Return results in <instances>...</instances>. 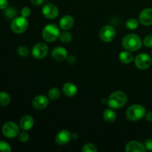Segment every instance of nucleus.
Instances as JSON below:
<instances>
[{
    "mask_svg": "<svg viewBox=\"0 0 152 152\" xmlns=\"http://www.w3.org/2000/svg\"><path fill=\"white\" fill-rule=\"evenodd\" d=\"M127 102V95L121 91H116L110 94L107 99V104L109 108L119 109L124 106Z\"/></svg>",
    "mask_w": 152,
    "mask_h": 152,
    "instance_id": "1",
    "label": "nucleus"
},
{
    "mask_svg": "<svg viewBox=\"0 0 152 152\" xmlns=\"http://www.w3.org/2000/svg\"><path fill=\"white\" fill-rule=\"evenodd\" d=\"M142 40L137 34H131L125 36L122 40V45L126 50L129 51H136L142 47Z\"/></svg>",
    "mask_w": 152,
    "mask_h": 152,
    "instance_id": "2",
    "label": "nucleus"
},
{
    "mask_svg": "<svg viewBox=\"0 0 152 152\" xmlns=\"http://www.w3.org/2000/svg\"><path fill=\"white\" fill-rule=\"evenodd\" d=\"M42 37L45 41L48 42H53L56 41L60 35L59 27L55 24H48L42 30Z\"/></svg>",
    "mask_w": 152,
    "mask_h": 152,
    "instance_id": "3",
    "label": "nucleus"
},
{
    "mask_svg": "<svg viewBox=\"0 0 152 152\" xmlns=\"http://www.w3.org/2000/svg\"><path fill=\"white\" fill-rule=\"evenodd\" d=\"M146 110L142 105L134 104L129 107L126 111V117L131 121H138L145 117Z\"/></svg>",
    "mask_w": 152,
    "mask_h": 152,
    "instance_id": "4",
    "label": "nucleus"
},
{
    "mask_svg": "<svg viewBox=\"0 0 152 152\" xmlns=\"http://www.w3.org/2000/svg\"><path fill=\"white\" fill-rule=\"evenodd\" d=\"M28 21L27 18L23 16H18L13 19L10 24V28L15 34H22L25 32L28 28Z\"/></svg>",
    "mask_w": 152,
    "mask_h": 152,
    "instance_id": "5",
    "label": "nucleus"
},
{
    "mask_svg": "<svg viewBox=\"0 0 152 152\" xmlns=\"http://www.w3.org/2000/svg\"><path fill=\"white\" fill-rule=\"evenodd\" d=\"M1 132L7 138L16 137L19 134V127L13 122H7L3 125Z\"/></svg>",
    "mask_w": 152,
    "mask_h": 152,
    "instance_id": "6",
    "label": "nucleus"
},
{
    "mask_svg": "<svg viewBox=\"0 0 152 152\" xmlns=\"http://www.w3.org/2000/svg\"><path fill=\"white\" fill-rule=\"evenodd\" d=\"M99 36L100 39L104 42H110L115 38L116 31L111 25H105L99 30Z\"/></svg>",
    "mask_w": 152,
    "mask_h": 152,
    "instance_id": "7",
    "label": "nucleus"
},
{
    "mask_svg": "<svg viewBox=\"0 0 152 152\" xmlns=\"http://www.w3.org/2000/svg\"><path fill=\"white\" fill-rule=\"evenodd\" d=\"M134 64L137 68L140 70H146L150 68L152 63L151 56L147 53H140L135 57Z\"/></svg>",
    "mask_w": 152,
    "mask_h": 152,
    "instance_id": "8",
    "label": "nucleus"
},
{
    "mask_svg": "<svg viewBox=\"0 0 152 152\" xmlns=\"http://www.w3.org/2000/svg\"><path fill=\"white\" fill-rule=\"evenodd\" d=\"M48 51L49 48L45 43L39 42L33 47L32 50H31V53H32L33 56L34 58L41 59H44L47 56V54L48 53Z\"/></svg>",
    "mask_w": 152,
    "mask_h": 152,
    "instance_id": "9",
    "label": "nucleus"
},
{
    "mask_svg": "<svg viewBox=\"0 0 152 152\" xmlns=\"http://www.w3.org/2000/svg\"><path fill=\"white\" fill-rule=\"evenodd\" d=\"M42 14L45 17L49 19H53L57 17L59 14V9L57 6L52 3H47L42 7Z\"/></svg>",
    "mask_w": 152,
    "mask_h": 152,
    "instance_id": "10",
    "label": "nucleus"
},
{
    "mask_svg": "<svg viewBox=\"0 0 152 152\" xmlns=\"http://www.w3.org/2000/svg\"><path fill=\"white\" fill-rule=\"evenodd\" d=\"M49 104V98L45 95H37L34 98L32 105L35 109L43 110L48 107Z\"/></svg>",
    "mask_w": 152,
    "mask_h": 152,
    "instance_id": "11",
    "label": "nucleus"
},
{
    "mask_svg": "<svg viewBox=\"0 0 152 152\" xmlns=\"http://www.w3.org/2000/svg\"><path fill=\"white\" fill-rule=\"evenodd\" d=\"M72 139V134L68 130H61L56 135V142L59 145H64L70 142Z\"/></svg>",
    "mask_w": 152,
    "mask_h": 152,
    "instance_id": "12",
    "label": "nucleus"
},
{
    "mask_svg": "<svg viewBox=\"0 0 152 152\" xmlns=\"http://www.w3.org/2000/svg\"><path fill=\"white\" fill-rule=\"evenodd\" d=\"M51 57L57 62H62L68 57V51L63 47H56L51 51Z\"/></svg>",
    "mask_w": 152,
    "mask_h": 152,
    "instance_id": "13",
    "label": "nucleus"
},
{
    "mask_svg": "<svg viewBox=\"0 0 152 152\" xmlns=\"http://www.w3.org/2000/svg\"><path fill=\"white\" fill-rule=\"evenodd\" d=\"M139 21L141 24L145 26L152 25V8L148 7L140 12Z\"/></svg>",
    "mask_w": 152,
    "mask_h": 152,
    "instance_id": "14",
    "label": "nucleus"
},
{
    "mask_svg": "<svg viewBox=\"0 0 152 152\" xmlns=\"http://www.w3.org/2000/svg\"><path fill=\"white\" fill-rule=\"evenodd\" d=\"M34 125V120L31 115H24L19 120V127L23 131H29Z\"/></svg>",
    "mask_w": 152,
    "mask_h": 152,
    "instance_id": "15",
    "label": "nucleus"
},
{
    "mask_svg": "<svg viewBox=\"0 0 152 152\" xmlns=\"http://www.w3.org/2000/svg\"><path fill=\"white\" fill-rule=\"evenodd\" d=\"M74 25V19L70 15H65L59 20V28L63 31L71 29Z\"/></svg>",
    "mask_w": 152,
    "mask_h": 152,
    "instance_id": "16",
    "label": "nucleus"
},
{
    "mask_svg": "<svg viewBox=\"0 0 152 152\" xmlns=\"http://www.w3.org/2000/svg\"><path fill=\"white\" fill-rule=\"evenodd\" d=\"M145 146L140 142L136 140L130 141L126 146V151L127 152H145Z\"/></svg>",
    "mask_w": 152,
    "mask_h": 152,
    "instance_id": "17",
    "label": "nucleus"
},
{
    "mask_svg": "<svg viewBox=\"0 0 152 152\" xmlns=\"http://www.w3.org/2000/svg\"><path fill=\"white\" fill-rule=\"evenodd\" d=\"M62 91L64 94L66 95L67 96H74L77 94L78 89H77V86L72 83H66L63 85L62 87Z\"/></svg>",
    "mask_w": 152,
    "mask_h": 152,
    "instance_id": "18",
    "label": "nucleus"
},
{
    "mask_svg": "<svg viewBox=\"0 0 152 152\" xmlns=\"http://www.w3.org/2000/svg\"><path fill=\"white\" fill-rule=\"evenodd\" d=\"M120 61L123 64H129L134 60V56L131 51L126 50L125 51H122L119 54Z\"/></svg>",
    "mask_w": 152,
    "mask_h": 152,
    "instance_id": "19",
    "label": "nucleus"
},
{
    "mask_svg": "<svg viewBox=\"0 0 152 152\" xmlns=\"http://www.w3.org/2000/svg\"><path fill=\"white\" fill-rule=\"evenodd\" d=\"M103 118L108 123H114L117 120V114L113 108H106L103 112Z\"/></svg>",
    "mask_w": 152,
    "mask_h": 152,
    "instance_id": "20",
    "label": "nucleus"
},
{
    "mask_svg": "<svg viewBox=\"0 0 152 152\" xmlns=\"http://www.w3.org/2000/svg\"><path fill=\"white\" fill-rule=\"evenodd\" d=\"M10 96L9 94L6 91L0 92V105L7 106L10 104Z\"/></svg>",
    "mask_w": 152,
    "mask_h": 152,
    "instance_id": "21",
    "label": "nucleus"
},
{
    "mask_svg": "<svg viewBox=\"0 0 152 152\" xmlns=\"http://www.w3.org/2000/svg\"><path fill=\"white\" fill-rule=\"evenodd\" d=\"M59 96H60V91L56 88H52L49 90L48 93V97L52 101L57 100Z\"/></svg>",
    "mask_w": 152,
    "mask_h": 152,
    "instance_id": "22",
    "label": "nucleus"
},
{
    "mask_svg": "<svg viewBox=\"0 0 152 152\" xmlns=\"http://www.w3.org/2000/svg\"><path fill=\"white\" fill-rule=\"evenodd\" d=\"M4 16L8 19H13L17 16V11L14 7H7L4 9Z\"/></svg>",
    "mask_w": 152,
    "mask_h": 152,
    "instance_id": "23",
    "label": "nucleus"
},
{
    "mask_svg": "<svg viewBox=\"0 0 152 152\" xmlns=\"http://www.w3.org/2000/svg\"><path fill=\"white\" fill-rule=\"evenodd\" d=\"M139 22L137 19L131 18L129 19L126 22V27L129 30H135L139 27Z\"/></svg>",
    "mask_w": 152,
    "mask_h": 152,
    "instance_id": "24",
    "label": "nucleus"
},
{
    "mask_svg": "<svg viewBox=\"0 0 152 152\" xmlns=\"http://www.w3.org/2000/svg\"><path fill=\"white\" fill-rule=\"evenodd\" d=\"M59 38L62 42L69 43L72 40V35L68 31H64L63 32L60 33V35H59Z\"/></svg>",
    "mask_w": 152,
    "mask_h": 152,
    "instance_id": "25",
    "label": "nucleus"
},
{
    "mask_svg": "<svg viewBox=\"0 0 152 152\" xmlns=\"http://www.w3.org/2000/svg\"><path fill=\"white\" fill-rule=\"evenodd\" d=\"M17 53L22 57H27L29 55V50L25 45H19L17 48Z\"/></svg>",
    "mask_w": 152,
    "mask_h": 152,
    "instance_id": "26",
    "label": "nucleus"
},
{
    "mask_svg": "<svg viewBox=\"0 0 152 152\" xmlns=\"http://www.w3.org/2000/svg\"><path fill=\"white\" fill-rule=\"evenodd\" d=\"M82 151L83 152H96L97 148L95 146V145L92 143H86V145H83L82 148Z\"/></svg>",
    "mask_w": 152,
    "mask_h": 152,
    "instance_id": "27",
    "label": "nucleus"
},
{
    "mask_svg": "<svg viewBox=\"0 0 152 152\" xmlns=\"http://www.w3.org/2000/svg\"><path fill=\"white\" fill-rule=\"evenodd\" d=\"M11 151V147L5 141L0 140V152H10Z\"/></svg>",
    "mask_w": 152,
    "mask_h": 152,
    "instance_id": "28",
    "label": "nucleus"
},
{
    "mask_svg": "<svg viewBox=\"0 0 152 152\" xmlns=\"http://www.w3.org/2000/svg\"><path fill=\"white\" fill-rule=\"evenodd\" d=\"M29 134L26 132H22V133H19V140L20 142H26L29 140Z\"/></svg>",
    "mask_w": 152,
    "mask_h": 152,
    "instance_id": "29",
    "label": "nucleus"
},
{
    "mask_svg": "<svg viewBox=\"0 0 152 152\" xmlns=\"http://www.w3.org/2000/svg\"><path fill=\"white\" fill-rule=\"evenodd\" d=\"M31 10L30 9V7H22V10H21V16H23V17L28 18L31 16Z\"/></svg>",
    "mask_w": 152,
    "mask_h": 152,
    "instance_id": "30",
    "label": "nucleus"
},
{
    "mask_svg": "<svg viewBox=\"0 0 152 152\" xmlns=\"http://www.w3.org/2000/svg\"><path fill=\"white\" fill-rule=\"evenodd\" d=\"M143 45L147 48H152V35H148L144 38Z\"/></svg>",
    "mask_w": 152,
    "mask_h": 152,
    "instance_id": "31",
    "label": "nucleus"
},
{
    "mask_svg": "<svg viewBox=\"0 0 152 152\" xmlns=\"http://www.w3.org/2000/svg\"><path fill=\"white\" fill-rule=\"evenodd\" d=\"M145 150L148 151H152V139H147L144 143Z\"/></svg>",
    "mask_w": 152,
    "mask_h": 152,
    "instance_id": "32",
    "label": "nucleus"
},
{
    "mask_svg": "<svg viewBox=\"0 0 152 152\" xmlns=\"http://www.w3.org/2000/svg\"><path fill=\"white\" fill-rule=\"evenodd\" d=\"M8 7L7 0H0V10H4Z\"/></svg>",
    "mask_w": 152,
    "mask_h": 152,
    "instance_id": "33",
    "label": "nucleus"
},
{
    "mask_svg": "<svg viewBox=\"0 0 152 152\" xmlns=\"http://www.w3.org/2000/svg\"><path fill=\"white\" fill-rule=\"evenodd\" d=\"M67 62H68L69 64H71V65H74V64H75L76 62H77V58L75 57L74 56H69L67 57Z\"/></svg>",
    "mask_w": 152,
    "mask_h": 152,
    "instance_id": "34",
    "label": "nucleus"
},
{
    "mask_svg": "<svg viewBox=\"0 0 152 152\" xmlns=\"http://www.w3.org/2000/svg\"><path fill=\"white\" fill-rule=\"evenodd\" d=\"M31 1L34 5L39 6V5H41L42 4H43L44 0H31Z\"/></svg>",
    "mask_w": 152,
    "mask_h": 152,
    "instance_id": "35",
    "label": "nucleus"
},
{
    "mask_svg": "<svg viewBox=\"0 0 152 152\" xmlns=\"http://www.w3.org/2000/svg\"><path fill=\"white\" fill-rule=\"evenodd\" d=\"M145 119H146L147 121L148 122H152V112L151 111H149V112L146 113L145 115Z\"/></svg>",
    "mask_w": 152,
    "mask_h": 152,
    "instance_id": "36",
    "label": "nucleus"
},
{
    "mask_svg": "<svg viewBox=\"0 0 152 152\" xmlns=\"http://www.w3.org/2000/svg\"><path fill=\"white\" fill-rule=\"evenodd\" d=\"M78 138V135L77 134H72V139H77Z\"/></svg>",
    "mask_w": 152,
    "mask_h": 152,
    "instance_id": "37",
    "label": "nucleus"
},
{
    "mask_svg": "<svg viewBox=\"0 0 152 152\" xmlns=\"http://www.w3.org/2000/svg\"><path fill=\"white\" fill-rule=\"evenodd\" d=\"M102 102L104 104H106L107 103V99H105V98H104V99H102Z\"/></svg>",
    "mask_w": 152,
    "mask_h": 152,
    "instance_id": "38",
    "label": "nucleus"
},
{
    "mask_svg": "<svg viewBox=\"0 0 152 152\" xmlns=\"http://www.w3.org/2000/svg\"><path fill=\"white\" fill-rule=\"evenodd\" d=\"M151 56H152V51H151Z\"/></svg>",
    "mask_w": 152,
    "mask_h": 152,
    "instance_id": "39",
    "label": "nucleus"
}]
</instances>
